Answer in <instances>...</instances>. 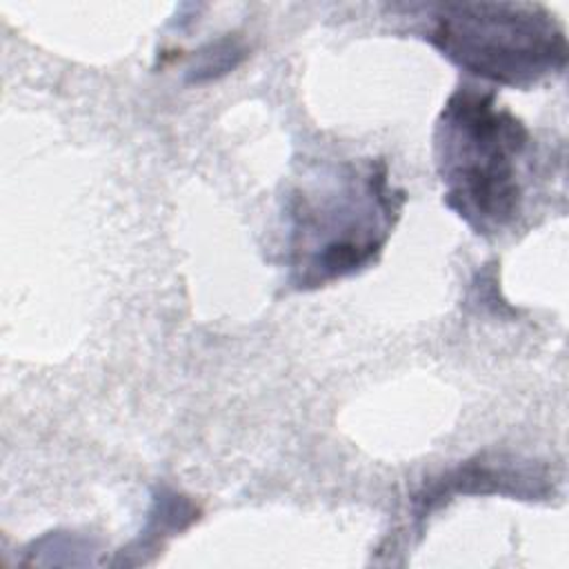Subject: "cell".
Returning <instances> with one entry per match:
<instances>
[{
	"instance_id": "6da1fadb",
	"label": "cell",
	"mask_w": 569,
	"mask_h": 569,
	"mask_svg": "<svg viewBox=\"0 0 569 569\" xmlns=\"http://www.w3.org/2000/svg\"><path fill=\"white\" fill-rule=\"evenodd\" d=\"M527 127L493 93L460 87L436 124V164L445 202L478 233L502 231L522 207Z\"/></svg>"
},
{
	"instance_id": "3957f363",
	"label": "cell",
	"mask_w": 569,
	"mask_h": 569,
	"mask_svg": "<svg viewBox=\"0 0 569 569\" xmlns=\"http://www.w3.org/2000/svg\"><path fill=\"white\" fill-rule=\"evenodd\" d=\"M429 42L460 69L518 89L562 71L569 53L565 27L531 2L438 4Z\"/></svg>"
},
{
	"instance_id": "7a4b0ae2",
	"label": "cell",
	"mask_w": 569,
	"mask_h": 569,
	"mask_svg": "<svg viewBox=\"0 0 569 569\" xmlns=\"http://www.w3.org/2000/svg\"><path fill=\"white\" fill-rule=\"evenodd\" d=\"M405 202L385 162H347L325 184L302 189L291 204V269L298 287H318L369 264Z\"/></svg>"
},
{
	"instance_id": "277c9868",
	"label": "cell",
	"mask_w": 569,
	"mask_h": 569,
	"mask_svg": "<svg viewBox=\"0 0 569 569\" xmlns=\"http://www.w3.org/2000/svg\"><path fill=\"white\" fill-rule=\"evenodd\" d=\"M198 62H193V67L189 69V80L191 82H202L209 78H216L220 73H227L229 69H233L238 64V60L242 58V47L229 38L211 42L207 49H202L198 53Z\"/></svg>"
}]
</instances>
